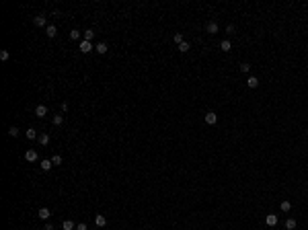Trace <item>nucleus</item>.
I'll list each match as a JSON object with an SVG mask.
<instances>
[{"label":"nucleus","mask_w":308,"mask_h":230,"mask_svg":"<svg viewBox=\"0 0 308 230\" xmlns=\"http://www.w3.org/2000/svg\"><path fill=\"white\" fill-rule=\"evenodd\" d=\"M35 25L37 27H45V14H37L35 17Z\"/></svg>","instance_id":"11"},{"label":"nucleus","mask_w":308,"mask_h":230,"mask_svg":"<svg viewBox=\"0 0 308 230\" xmlns=\"http://www.w3.org/2000/svg\"><path fill=\"white\" fill-rule=\"evenodd\" d=\"M286 228H288V230H294V228H296V220H294V218H290V220L286 222Z\"/></svg>","instance_id":"24"},{"label":"nucleus","mask_w":308,"mask_h":230,"mask_svg":"<svg viewBox=\"0 0 308 230\" xmlns=\"http://www.w3.org/2000/svg\"><path fill=\"white\" fill-rule=\"evenodd\" d=\"M94 224H97L99 228H103V226L107 224V218H105L103 214H97V216H94Z\"/></svg>","instance_id":"6"},{"label":"nucleus","mask_w":308,"mask_h":230,"mask_svg":"<svg viewBox=\"0 0 308 230\" xmlns=\"http://www.w3.org/2000/svg\"><path fill=\"white\" fill-rule=\"evenodd\" d=\"M205 29H207V33H218V25H216L214 21L207 23V27H205Z\"/></svg>","instance_id":"15"},{"label":"nucleus","mask_w":308,"mask_h":230,"mask_svg":"<svg viewBox=\"0 0 308 230\" xmlns=\"http://www.w3.org/2000/svg\"><path fill=\"white\" fill-rule=\"evenodd\" d=\"M220 48H222L224 52H230V48H232V45H230V41H228V39H224V41L220 43Z\"/></svg>","instance_id":"19"},{"label":"nucleus","mask_w":308,"mask_h":230,"mask_svg":"<svg viewBox=\"0 0 308 230\" xmlns=\"http://www.w3.org/2000/svg\"><path fill=\"white\" fill-rule=\"evenodd\" d=\"M35 115H37V117H45V115H47V107L45 105H37L35 107Z\"/></svg>","instance_id":"4"},{"label":"nucleus","mask_w":308,"mask_h":230,"mask_svg":"<svg viewBox=\"0 0 308 230\" xmlns=\"http://www.w3.org/2000/svg\"><path fill=\"white\" fill-rule=\"evenodd\" d=\"M80 37V33H78V29H74V31H70V39H72V41H76Z\"/></svg>","instance_id":"27"},{"label":"nucleus","mask_w":308,"mask_h":230,"mask_svg":"<svg viewBox=\"0 0 308 230\" xmlns=\"http://www.w3.org/2000/svg\"><path fill=\"white\" fill-rule=\"evenodd\" d=\"M179 52H181V54H185V52H189V43H187V41H183V43L179 45Z\"/></svg>","instance_id":"25"},{"label":"nucleus","mask_w":308,"mask_h":230,"mask_svg":"<svg viewBox=\"0 0 308 230\" xmlns=\"http://www.w3.org/2000/svg\"><path fill=\"white\" fill-rule=\"evenodd\" d=\"M92 50H94V48H92L90 41H82V43H80V52H82V54H88V52H92Z\"/></svg>","instance_id":"3"},{"label":"nucleus","mask_w":308,"mask_h":230,"mask_svg":"<svg viewBox=\"0 0 308 230\" xmlns=\"http://www.w3.org/2000/svg\"><path fill=\"white\" fill-rule=\"evenodd\" d=\"M92 37H94V31H92V29H86V31H84V41H92Z\"/></svg>","instance_id":"17"},{"label":"nucleus","mask_w":308,"mask_h":230,"mask_svg":"<svg viewBox=\"0 0 308 230\" xmlns=\"http://www.w3.org/2000/svg\"><path fill=\"white\" fill-rule=\"evenodd\" d=\"M173 41H175L177 45H181V43H183L185 39H183V35H181V33H175V37H173Z\"/></svg>","instance_id":"22"},{"label":"nucleus","mask_w":308,"mask_h":230,"mask_svg":"<svg viewBox=\"0 0 308 230\" xmlns=\"http://www.w3.org/2000/svg\"><path fill=\"white\" fill-rule=\"evenodd\" d=\"M265 224H267V226H275V224H277V216H275V214H269V216L265 218Z\"/></svg>","instance_id":"10"},{"label":"nucleus","mask_w":308,"mask_h":230,"mask_svg":"<svg viewBox=\"0 0 308 230\" xmlns=\"http://www.w3.org/2000/svg\"><path fill=\"white\" fill-rule=\"evenodd\" d=\"M240 72H243V74H249V72H251V64H240Z\"/></svg>","instance_id":"26"},{"label":"nucleus","mask_w":308,"mask_h":230,"mask_svg":"<svg viewBox=\"0 0 308 230\" xmlns=\"http://www.w3.org/2000/svg\"><path fill=\"white\" fill-rule=\"evenodd\" d=\"M52 163H54V165H62V156H60V154H56V156L52 158Z\"/></svg>","instance_id":"28"},{"label":"nucleus","mask_w":308,"mask_h":230,"mask_svg":"<svg viewBox=\"0 0 308 230\" xmlns=\"http://www.w3.org/2000/svg\"><path fill=\"white\" fill-rule=\"evenodd\" d=\"M54 125H62V121H64V115H54Z\"/></svg>","instance_id":"20"},{"label":"nucleus","mask_w":308,"mask_h":230,"mask_svg":"<svg viewBox=\"0 0 308 230\" xmlns=\"http://www.w3.org/2000/svg\"><path fill=\"white\" fill-rule=\"evenodd\" d=\"M25 136H27V140H35V138H39V136H37V132H35V129H31V127L25 132Z\"/></svg>","instance_id":"14"},{"label":"nucleus","mask_w":308,"mask_h":230,"mask_svg":"<svg viewBox=\"0 0 308 230\" xmlns=\"http://www.w3.org/2000/svg\"><path fill=\"white\" fill-rule=\"evenodd\" d=\"M10 58V52L8 50H2V52H0V60H2V62H6Z\"/></svg>","instance_id":"21"},{"label":"nucleus","mask_w":308,"mask_h":230,"mask_svg":"<svg viewBox=\"0 0 308 230\" xmlns=\"http://www.w3.org/2000/svg\"><path fill=\"white\" fill-rule=\"evenodd\" d=\"M37 216H39L41 220H47V218H50V216H52V212H50V210H47V208H41V210L37 212Z\"/></svg>","instance_id":"9"},{"label":"nucleus","mask_w":308,"mask_h":230,"mask_svg":"<svg viewBox=\"0 0 308 230\" xmlns=\"http://www.w3.org/2000/svg\"><path fill=\"white\" fill-rule=\"evenodd\" d=\"M25 160H27V163H35V160H37V152L35 150H27L25 152Z\"/></svg>","instance_id":"5"},{"label":"nucleus","mask_w":308,"mask_h":230,"mask_svg":"<svg viewBox=\"0 0 308 230\" xmlns=\"http://www.w3.org/2000/svg\"><path fill=\"white\" fill-rule=\"evenodd\" d=\"M76 230H86V224H84V222H80V224L76 226Z\"/></svg>","instance_id":"29"},{"label":"nucleus","mask_w":308,"mask_h":230,"mask_svg":"<svg viewBox=\"0 0 308 230\" xmlns=\"http://www.w3.org/2000/svg\"><path fill=\"white\" fill-rule=\"evenodd\" d=\"M216 121H218V115H216L214 111H209V113H205V123H207V125H214Z\"/></svg>","instance_id":"2"},{"label":"nucleus","mask_w":308,"mask_h":230,"mask_svg":"<svg viewBox=\"0 0 308 230\" xmlns=\"http://www.w3.org/2000/svg\"><path fill=\"white\" fill-rule=\"evenodd\" d=\"M94 52L103 56V54H107V52H109V48H107V43H105V41H99L97 45H94Z\"/></svg>","instance_id":"1"},{"label":"nucleus","mask_w":308,"mask_h":230,"mask_svg":"<svg viewBox=\"0 0 308 230\" xmlns=\"http://www.w3.org/2000/svg\"><path fill=\"white\" fill-rule=\"evenodd\" d=\"M37 140H39V144H41V146H47V144H50V136H47V134H41Z\"/></svg>","instance_id":"13"},{"label":"nucleus","mask_w":308,"mask_h":230,"mask_svg":"<svg viewBox=\"0 0 308 230\" xmlns=\"http://www.w3.org/2000/svg\"><path fill=\"white\" fill-rule=\"evenodd\" d=\"M247 86H249V88H257V86H259V78H257V76H249Z\"/></svg>","instance_id":"8"},{"label":"nucleus","mask_w":308,"mask_h":230,"mask_svg":"<svg viewBox=\"0 0 308 230\" xmlns=\"http://www.w3.org/2000/svg\"><path fill=\"white\" fill-rule=\"evenodd\" d=\"M52 167H54L52 160H41V171H50Z\"/></svg>","instance_id":"16"},{"label":"nucleus","mask_w":308,"mask_h":230,"mask_svg":"<svg viewBox=\"0 0 308 230\" xmlns=\"http://www.w3.org/2000/svg\"><path fill=\"white\" fill-rule=\"evenodd\" d=\"M279 208H281V212H290V210H292V203H290V201H281Z\"/></svg>","instance_id":"18"},{"label":"nucleus","mask_w":308,"mask_h":230,"mask_svg":"<svg viewBox=\"0 0 308 230\" xmlns=\"http://www.w3.org/2000/svg\"><path fill=\"white\" fill-rule=\"evenodd\" d=\"M45 35L50 37V39H54V37L58 35V29H56L54 25H47V29H45Z\"/></svg>","instance_id":"7"},{"label":"nucleus","mask_w":308,"mask_h":230,"mask_svg":"<svg viewBox=\"0 0 308 230\" xmlns=\"http://www.w3.org/2000/svg\"><path fill=\"white\" fill-rule=\"evenodd\" d=\"M8 136H10V138H17V136H19V127H14V125L8 127Z\"/></svg>","instance_id":"23"},{"label":"nucleus","mask_w":308,"mask_h":230,"mask_svg":"<svg viewBox=\"0 0 308 230\" xmlns=\"http://www.w3.org/2000/svg\"><path fill=\"white\" fill-rule=\"evenodd\" d=\"M62 228H64V230H74V228H76V224H74L72 220H64Z\"/></svg>","instance_id":"12"}]
</instances>
